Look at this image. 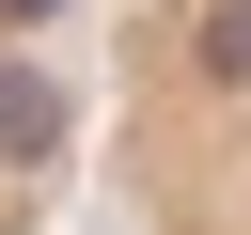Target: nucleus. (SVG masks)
Segmentation results:
<instances>
[{"label":"nucleus","mask_w":251,"mask_h":235,"mask_svg":"<svg viewBox=\"0 0 251 235\" xmlns=\"http://www.w3.org/2000/svg\"><path fill=\"white\" fill-rule=\"evenodd\" d=\"M47 141H63V78L0 63V172H16V157H47Z\"/></svg>","instance_id":"nucleus-1"},{"label":"nucleus","mask_w":251,"mask_h":235,"mask_svg":"<svg viewBox=\"0 0 251 235\" xmlns=\"http://www.w3.org/2000/svg\"><path fill=\"white\" fill-rule=\"evenodd\" d=\"M204 78H235V94H251V0H220V16H204Z\"/></svg>","instance_id":"nucleus-2"},{"label":"nucleus","mask_w":251,"mask_h":235,"mask_svg":"<svg viewBox=\"0 0 251 235\" xmlns=\"http://www.w3.org/2000/svg\"><path fill=\"white\" fill-rule=\"evenodd\" d=\"M0 16H16V31H31V16H63V0H0Z\"/></svg>","instance_id":"nucleus-3"}]
</instances>
